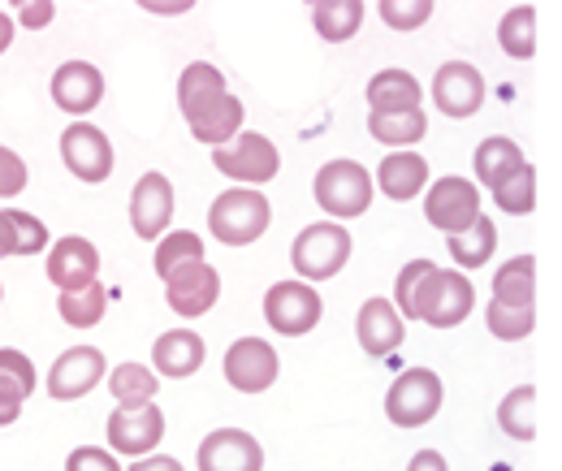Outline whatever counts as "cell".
I'll list each match as a JSON object with an SVG mask.
<instances>
[{
    "mask_svg": "<svg viewBox=\"0 0 562 471\" xmlns=\"http://www.w3.org/2000/svg\"><path fill=\"white\" fill-rule=\"evenodd\" d=\"M472 303H476L472 281L459 269H437L432 260H412L394 285V307L432 329L463 325L472 316Z\"/></svg>",
    "mask_w": 562,
    "mask_h": 471,
    "instance_id": "cell-1",
    "label": "cell"
},
{
    "mask_svg": "<svg viewBox=\"0 0 562 471\" xmlns=\"http://www.w3.org/2000/svg\"><path fill=\"white\" fill-rule=\"evenodd\" d=\"M178 109L191 135L212 152L243 135V100L225 91V74L209 61H191L178 78Z\"/></svg>",
    "mask_w": 562,
    "mask_h": 471,
    "instance_id": "cell-2",
    "label": "cell"
},
{
    "mask_svg": "<svg viewBox=\"0 0 562 471\" xmlns=\"http://www.w3.org/2000/svg\"><path fill=\"white\" fill-rule=\"evenodd\" d=\"M269 221H273V208H269V200L256 187L221 191L209 208L212 238L225 243V247H251L256 238H265Z\"/></svg>",
    "mask_w": 562,
    "mask_h": 471,
    "instance_id": "cell-3",
    "label": "cell"
},
{
    "mask_svg": "<svg viewBox=\"0 0 562 471\" xmlns=\"http://www.w3.org/2000/svg\"><path fill=\"white\" fill-rule=\"evenodd\" d=\"M351 229H342L338 221H316L307 229H299L294 247H290V265L299 272V281H329L347 269L351 260Z\"/></svg>",
    "mask_w": 562,
    "mask_h": 471,
    "instance_id": "cell-4",
    "label": "cell"
},
{
    "mask_svg": "<svg viewBox=\"0 0 562 471\" xmlns=\"http://www.w3.org/2000/svg\"><path fill=\"white\" fill-rule=\"evenodd\" d=\"M372 173L359 165V160H329L316 169V182H312V195L316 203L334 216V221H351L363 216L368 203H372Z\"/></svg>",
    "mask_w": 562,
    "mask_h": 471,
    "instance_id": "cell-5",
    "label": "cell"
},
{
    "mask_svg": "<svg viewBox=\"0 0 562 471\" xmlns=\"http://www.w3.org/2000/svg\"><path fill=\"white\" fill-rule=\"evenodd\" d=\"M424 216L432 229H441L446 238L468 234L485 212H481V191L468 178H437L424 195Z\"/></svg>",
    "mask_w": 562,
    "mask_h": 471,
    "instance_id": "cell-6",
    "label": "cell"
},
{
    "mask_svg": "<svg viewBox=\"0 0 562 471\" xmlns=\"http://www.w3.org/2000/svg\"><path fill=\"white\" fill-rule=\"evenodd\" d=\"M212 165H216V173H225V178H234L243 187H265V182L278 178L281 156L278 147H273V138L256 135V131H243L234 143H225V147L212 152Z\"/></svg>",
    "mask_w": 562,
    "mask_h": 471,
    "instance_id": "cell-7",
    "label": "cell"
},
{
    "mask_svg": "<svg viewBox=\"0 0 562 471\" xmlns=\"http://www.w3.org/2000/svg\"><path fill=\"white\" fill-rule=\"evenodd\" d=\"M321 312H325V303H321V294L307 281H278L265 294V321H269L273 334H285V337L312 334L321 325Z\"/></svg>",
    "mask_w": 562,
    "mask_h": 471,
    "instance_id": "cell-8",
    "label": "cell"
},
{
    "mask_svg": "<svg viewBox=\"0 0 562 471\" xmlns=\"http://www.w3.org/2000/svg\"><path fill=\"white\" fill-rule=\"evenodd\" d=\"M437 411H441V377L428 368H407L385 394V415L398 428H420Z\"/></svg>",
    "mask_w": 562,
    "mask_h": 471,
    "instance_id": "cell-9",
    "label": "cell"
},
{
    "mask_svg": "<svg viewBox=\"0 0 562 471\" xmlns=\"http://www.w3.org/2000/svg\"><path fill=\"white\" fill-rule=\"evenodd\" d=\"M104 350L95 346H70L57 355V363L48 368V399L53 403H78L87 399L100 381H104Z\"/></svg>",
    "mask_w": 562,
    "mask_h": 471,
    "instance_id": "cell-10",
    "label": "cell"
},
{
    "mask_svg": "<svg viewBox=\"0 0 562 471\" xmlns=\"http://www.w3.org/2000/svg\"><path fill=\"white\" fill-rule=\"evenodd\" d=\"M278 350L265 337H238L225 350V381L238 394H265L278 381Z\"/></svg>",
    "mask_w": 562,
    "mask_h": 471,
    "instance_id": "cell-11",
    "label": "cell"
},
{
    "mask_svg": "<svg viewBox=\"0 0 562 471\" xmlns=\"http://www.w3.org/2000/svg\"><path fill=\"white\" fill-rule=\"evenodd\" d=\"M165 437V415L160 406H117L109 415V446L113 455H126V459H143V455H156Z\"/></svg>",
    "mask_w": 562,
    "mask_h": 471,
    "instance_id": "cell-12",
    "label": "cell"
},
{
    "mask_svg": "<svg viewBox=\"0 0 562 471\" xmlns=\"http://www.w3.org/2000/svg\"><path fill=\"white\" fill-rule=\"evenodd\" d=\"M61 160L78 182H104L113 173V143L100 126H87V122H74L61 135Z\"/></svg>",
    "mask_w": 562,
    "mask_h": 471,
    "instance_id": "cell-13",
    "label": "cell"
},
{
    "mask_svg": "<svg viewBox=\"0 0 562 471\" xmlns=\"http://www.w3.org/2000/svg\"><path fill=\"white\" fill-rule=\"evenodd\" d=\"M432 104L446 117H476L485 104V74L468 61H446L432 74Z\"/></svg>",
    "mask_w": 562,
    "mask_h": 471,
    "instance_id": "cell-14",
    "label": "cell"
},
{
    "mask_svg": "<svg viewBox=\"0 0 562 471\" xmlns=\"http://www.w3.org/2000/svg\"><path fill=\"white\" fill-rule=\"evenodd\" d=\"M200 471H265V446L243 428H216L200 441Z\"/></svg>",
    "mask_w": 562,
    "mask_h": 471,
    "instance_id": "cell-15",
    "label": "cell"
},
{
    "mask_svg": "<svg viewBox=\"0 0 562 471\" xmlns=\"http://www.w3.org/2000/svg\"><path fill=\"white\" fill-rule=\"evenodd\" d=\"M48 281L61 290V294H74V290H87L91 281H100V251H95V243H87V238H57L53 247H48Z\"/></svg>",
    "mask_w": 562,
    "mask_h": 471,
    "instance_id": "cell-16",
    "label": "cell"
},
{
    "mask_svg": "<svg viewBox=\"0 0 562 471\" xmlns=\"http://www.w3.org/2000/svg\"><path fill=\"white\" fill-rule=\"evenodd\" d=\"M216 299H221V277H216V269L204 265V260L178 269L169 281H165V303H169L178 316H187V321H195V316L212 312Z\"/></svg>",
    "mask_w": 562,
    "mask_h": 471,
    "instance_id": "cell-17",
    "label": "cell"
},
{
    "mask_svg": "<svg viewBox=\"0 0 562 471\" xmlns=\"http://www.w3.org/2000/svg\"><path fill=\"white\" fill-rule=\"evenodd\" d=\"M169 221H173V187H169V178L165 173H143L135 182V191H131V225H135V234L143 243L165 238Z\"/></svg>",
    "mask_w": 562,
    "mask_h": 471,
    "instance_id": "cell-18",
    "label": "cell"
},
{
    "mask_svg": "<svg viewBox=\"0 0 562 471\" xmlns=\"http://www.w3.org/2000/svg\"><path fill=\"white\" fill-rule=\"evenodd\" d=\"M403 321H407V316H403L390 299H363V307H359V316H355L359 346H363L372 359L394 355V350L403 346V337H407V325H403Z\"/></svg>",
    "mask_w": 562,
    "mask_h": 471,
    "instance_id": "cell-19",
    "label": "cell"
},
{
    "mask_svg": "<svg viewBox=\"0 0 562 471\" xmlns=\"http://www.w3.org/2000/svg\"><path fill=\"white\" fill-rule=\"evenodd\" d=\"M104 100V74L91 61H66L53 74V104L70 117H87Z\"/></svg>",
    "mask_w": 562,
    "mask_h": 471,
    "instance_id": "cell-20",
    "label": "cell"
},
{
    "mask_svg": "<svg viewBox=\"0 0 562 471\" xmlns=\"http://www.w3.org/2000/svg\"><path fill=\"white\" fill-rule=\"evenodd\" d=\"M204 359H209V346H204V337L191 334V329H169V334L156 337V346H151V368L160 377H173V381L195 377L204 368Z\"/></svg>",
    "mask_w": 562,
    "mask_h": 471,
    "instance_id": "cell-21",
    "label": "cell"
},
{
    "mask_svg": "<svg viewBox=\"0 0 562 471\" xmlns=\"http://www.w3.org/2000/svg\"><path fill=\"white\" fill-rule=\"evenodd\" d=\"M368 104L372 113H420L424 109V87L416 74L407 69H381L368 78Z\"/></svg>",
    "mask_w": 562,
    "mask_h": 471,
    "instance_id": "cell-22",
    "label": "cell"
},
{
    "mask_svg": "<svg viewBox=\"0 0 562 471\" xmlns=\"http://www.w3.org/2000/svg\"><path fill=\"white\" fill-rule=\"evenodd\" d=\"M424 182H428V160H424L420 152H390L381 160V169H376L381 195H390L394 203L416 200L424 191Z\"/></svg>",
    "mask_w": 562,
    "mask_h": 471,
    "instance_id": "cell-23",
    "label": "cell"
},
{
    "mask_svg": "<svg viewBox=\"0 0 562 471\" xmlns=\"http://www.w3.org/2000/svg\"><path fill=\"white\" fill-rule=\"evenodd\" d=\"M532 299H537V260L532 256H515L493 272V303L532 307Z\"/></svg>",
    "mask_w": 562,
    "mask_h": 471,
    "instance_id": "cell-24",
    "label": "cell"
},
{
    "mask_svg": "<svg viewBox=\"0 0 562 471\" xmlns=\"http://www.w3.org/2000/svg\"><path fill=\"white\" fill-rule=\"evenodd\" d=\"M497 44L510 61H532L537 57V9L532 4L506 9V18L497 22Z\"/></svg>",
    "mask_w": 562,
    "mask_h": 471,
    "instance_id": "cell-25",
    "label": "cell"
},
{
    "mask_svg": "<svg viewBox=\"0 0 562 471\" xmlns=\"http://www.w3.org/2000/svg\"><path fill=\"white\" fill-rule=\"evenodd\" d=\"M363 13L368 9L359 0H321V4H312V26H316L321 40L347 44L355 31L363 26Z\"/></svg>",
    "mask_w": 562,
    "mask_h": 471,
    "instance_id": "cell-26",
    "label": "cell"
},
{
    "mask_svg": "<svg viewBox=\"0 0 562 471\" xmlns=\"http://www.w3.org/2000/svg\"><path fill=\"white\" fill-rule=\"evenodd\" d=\"M528 160H524V152H519V143L515 138H485L481 147H476V178L497 191L515 169H524Z\"/></svg>",
    "mask_w": 562,
    "mask_h": 471,
    "instance_id": "cell-27",
    "label": "cell"
},
{
    "mask_svg": "<svg viewBox=\"0 0 562 471\" xmlns=\"http://www.w3.org/2000/svg\"><path fill=\"white\" fill-rule=\"evenodd\" d=\"M497 424L510 441H532L537 437V390L532 385L510 390L497 406Z\"/></svg>",
    "mask_w": 562,
    "mask_h": 471,
    "instance_id": "cell-28",
    "label": "cell"
},
{
    "mask_svg": "<svg viewBox=\"0 0 562 471\" xmlns=\"http://www.w3.org/2000/svg\"><path fill=\"white\" fill-rule=\"evenodd\" d=\"M446 247H450V260L459 265V269H481V265H490L493 260V247H497V225H493V216H481L468 234H459V238H446Z\"/></svg>",
    "mask_w": 562,
    "mask_h": 471,
    "instance_id": "cell-29",
    "label": "cell"
},
{
    "mask_svg": "<svg viewBox=\"0 0 562 471\" xmlns=\"http://www.w3.org/2000/svg\"><path fill=\"white\" fill-rule=\"evenodd\" d=\"M57 312H61V321H66L70 329H95V325L104 321V312H109V290H104L100 281H91L87 290L61 294V299H57Z\"/></svg>",
    "mask_w": 562,
    "mask_h": 471,
    "instance_id": "cell-30",
    "label": "cell"
},
{
    "mask_svg": "<svg viewBox=\"0 0 562 471\" xmlns=\"http://www.w3.org/2000/svg\"><path fill=\"white\" fill-rule=\"evenodd\" d=\"M195 260H204V238L200 234H191V229H173V234H165L160 243H156V277H173L178 269H187V265H195Z\"/></svg>",
    "mask_w": 562,
    "mask_h": 471,
    "instance_id": "cell-31",
    "label": "cell"
},
{
    "mask_svg": "<svg viewBox=\"0 0 562 471\" xmlns=\"http://www.w3.org/2000/svg\"><path fill=\"white\" fill-rule=\"evenodd\" d=\"M368 131L376 143H390V147H412L420 143L428 131V117L420 113H368Z\"/></svg>",
    "mask_w": 562,
    "mask_h": 471,
    "instance_id": "cell-32",
    "label": "cell"
},
{
    "mask_svg": "<svg viewBox=\"0 0 562 471\" xmlns=\"http://www.w3.org/2000/svg\"><path fill=\"white\" fill-rule=\"evenodd\" d=\"M109 390H113L117 406H147L156 399V372L143 363H122V368H113Z\"/></svg>",
    "mask_w": 562,
    "mask_h": 471,
    "instance_id": "cell-33",
    "label": "cell"
},
{
    "mask_svg": "<svg viewBox=\"0 0 562 471\" xmlns=\"http://www.w3.org/2000/svg\"><path fill=\"white\" fill-rule=\"evenodd\" d=\"M493 203H497L502 212H510V216L532 212V208H537V169H532V165L515 169V173L493 191Z\"/></svg>",
    "mask_w": 562,
    "mask_h": 471,
    "instance_id": "cell-34",
    "label": "cell"
},
{
    "mask_svg": "<svg viewBox=\"0 0 562 471\" xmlns=\"http://www.w3.org/2000/svg\"><path fill=\"white\" fill-rule=\"evenodd\" d=\"M9 216V234H13V256H40L48 247V225L22 208H4Z\"/></svg>",
    "mask_w": 562,
    "mask_h": 471,
    "instance_id": "cell-35",
    "label": "cell"
},
{
    "mask_svg": "<svg viewBox=\"0 0 562 471\" xmlns=\"http://www.w3.org/2000/svg\"><path fill=\"white\" fill-rule=\"evenodd\" d=\"M485 321H490L493 337H502V341H519V337H528L532 329H537V307H502V303H493L490 299Z\"/></svg>",
    "mask_w": 562,
    "mask_h": 471,
    "instance_id": "cell-36",
    "label": "cell"
},
{
    "mask_svg": "<svg viewBox=\"0 0 562 471\" xmlns=\"http://www.w3.org/2000/svg\"><path fill=\"white\" fill-rule=\"evenodd\" d=\"M432 18V4L428 0H385L381 4V22L394 26V31H416Z\"/></svg>",
    "mask_w": 562,
    "mask_h": 471,
    "instance_id": "cell-37",
    "label": "cell"
},
{
    "mask_svg": "<svg viewBox=\"0 0 562 471\" xmlns=\"http://www.w3.org/2000/svg\"><path fill=\"white\" fill-rule=\"evenodd\" d=\"M0 377H9L26 399H31V394H35V385H40L35 363H31L22 350H9V346H0Z\"/></svg>",
    "mask_w": 562,
    "mask_h": 471,
    "instance_id": "cell-38",
    "label": "cell"
},
{
    "mask_svg": "<svg viewBox=\"0 0 562 471\" xmlns=\"http://www.w3.org/2000/svg\"><path fill=\"white\" fill-rule=\"evenodd\" d=\"M22 187H26V160L13 147H0V200L22 195Z\"/></svg>",
    "mask_w": 562,
    "mask_h": 471,
    "instance_id": "cell-39",
    "label": "cell"
},
{
    "mask_svg": "<svg viewBox=\"0 0 562 471\" xmlns=\"http://www.w3.org/2000/svg\"><path fill=\"white\" fill-rule=\"evenodd\" d=\"M66 471H126V468L104 446H78L70 459H66Z\"/></svg>",
    "mask_w": 562,
    "mask_h": 471,
    "instance_id": "cell-40",
    "label": "cell"
},
{
    "mask_svg": "<svg viewBox=\"0 0 562 471\" xmlns=\"http://www.w3.org/2000/svg\"><path fill=\"white\" fill-rule=\"evenodd\" d=\"M53 4L48 0H22L18 4V13H13V22H22V26H31V31H44L48 22H53Z\"/></svg>",
    "mask_w": 562,
    "mask_h": 471,
    "instance_id": "cell-41",
    "label": "cell"
},
{
    "mask_svg": "<svg viewBox=\"0 0 562 471\" xmlns=\"http://www.w3.org/2000/svg\"><path fill=\"white\" fill-rule=\"evenodd\" d=\"M22 403H26V394H22L9 377H0V428H4V424H13V419L22 415Z\"/></svg>",
    "mask_w": 562,
    "mask_h": 471,
    "instance_id": "cell-42",
    "label": "cell"
},
{
    "mask_svg": "<svg viewBox=\"0 0 562 471\" xmlns=\"http://www.w3.org/2000/svg\"><path fill=\"white\" fill-rule=\"evenodd\" d=\"M126 471H182V463L169 459V455H143V459H135Z\"/></svg>",
    "mask_w": 562,
    "mask_h": 471,
    "instance_id": "cell-43",
    "label": "cell"
},
{
    "mask_svg": "<svg viewBox=\"0 0 562 471\" xmlns=\"http://www.w3.org/2000/svg\"><path fill=\"white\" fill-rule=\"evenodd\" d=\"M407 471H446V459L437 450H420V455H412Z\"/></svg>",
    "mask_w": 562,
    "mask_h": 471,
    "instance_id": "cell-44",
    "label": "cell"
},
{
    "mask_svg": "<svg viewBox=\"0 0 562 471\" xmlns=\"http://www.w3.org/2000/svg\"><path fill=\"white\" fill-rule=\"evenodd\" d=\"M13 256V234H9V216L0 212V260Z\"/></svg>",
    "mask_w": 562,
    "mask_h": 471,
    "instance_id": "cell-45",
    "label": "cell"
},
{
    "mask_svg": "<svg viewBox=\"0 0 562 471\" xmlns=\"http://www.w3.org/2000/svg\"><path fill=\"white\" fill-rule=\"evenodd\" d=\"M13 44V18L9 13H0V53Z\"/></svg>",
    "mask_w": 562,
    "mask_h": 471,
    "instance_id": "cell-46",
    "label": "cell"
},
{
    "mask_svg": "<svg viewBox=\"0 0 562 471\" xmlns=\"http://www.w3.org/2000/svg\"><path fill=\"white\" fill-rule=\"evenodd\" d=\"M0 299H4V285H0Z\"/></svg>",
    "mask_w": 562,
    "mask_h": 471,
    "instance_id": "cell-47",
    "label": "cell"
}]
</instances>
